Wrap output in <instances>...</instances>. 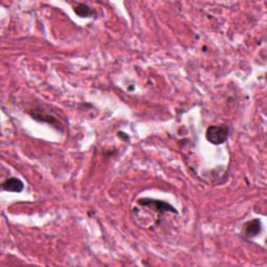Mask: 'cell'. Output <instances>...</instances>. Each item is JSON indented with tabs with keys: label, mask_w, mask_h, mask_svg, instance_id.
<instances>
[{
	"label": "cell",
	"mask_w": 267,
	"mask_h": 267,
	"mask_svg": "<svg viewBox=\"0 0 267 267\" xmlns=\"http://www.w3.org/2000/svg\"><path fill=\"white\" fill-rule=\"evenodd\" d=\"M1 188L6 192L20 193L24 189V184L21 180L17 179V177H9V179L5 180L2 183Z\"/></svg>",
	"instance_id": "obj_4"
},
{
	"label": "cell",
	"mask_w": 267,
	"mask_h": 267,
	"mask_svg": "<svg viewBox=\"0 0 267 267\" xmlns=\"http://www.w3.org/2000/svg\"><path fill=\"white\" fill-rule=\"evenodd\" d=\"M138 204L143 207H150L160 214L167 213V212H171L175 214L177 213V211L170 204L165 203L163 201H158V200H153V199H141L138 201Z\"/></svg>",
	"instance_id": "obj_2"
},
{
	"label": "cell",
	"mask_w": 267,
	"mask_h": 267,
	"mask_svg": "<svg viewBox=\"0 0 267 267\" xmlns=\"http://www.w3.org/2000/svg\"><path fill=\"white\" fill-rule=\"evenodd\" d=\"M230 135L229 127L225 125H211L207 128L206 138L213 145L223 144Z\"/></svg>",
	"instance_id": "obj_1"
},
{
	"label": "cell",
	"mask_w": 267,
	"mask_h": 267,
	"mask_svg": "<svg viewBox=\"0 0 267 267\" xmlns=\"http://www.w3.org/2000/svg\"><path fill=\"white\" fill-rule=\"evenodd\" d=\"M261 230H262L261 220L258 218H255L244 223L242 229V235L247 239H252L258 236L261 233Z\"/></svg>",
	"instance_id": "obj_3"
},
{
	"label": "cell",
	"mask_w": 267,
	"mask_h": 267,
	"mask_svg": "<svg viewBox=\"0 0 267 267\" xmlns=\"http://www.w3.org/2000/svg\"><path fill=\"white\" fill-rule=\"evenodd\" d=\"M74 13L81 18H90L94 14L92 9L85 3H78L74 7Z\"/></svg>",
	"instance_id": "obj_5"
}]
</instances>
